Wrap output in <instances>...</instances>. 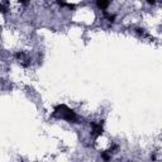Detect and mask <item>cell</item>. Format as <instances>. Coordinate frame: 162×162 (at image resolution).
I'll list each match as a JSON object with an SVG mask.
<instances>
[{
    "instance_id": "6da1fadb",
    "label": "cell",
    "mask_w": 162,
    "mask_h": 162,
    "mask_svg": "<svg viewBox=\"0 0 162 162\" xmlns=\"http://www.w3.org/2000/svg\"><path fill=\"white\" fill-rule=\"evenodd\" d=\"M55 114H60V117L63 118V119H66L67 122H75L76 119H77V117H76V114H75V111L71 110L70 108H67L66 105H58V106H56Z\"/></svg>"
},
{
    "instance_id": "7a4b0ae2",
    "label": "cell",
    "mask_w": 162,
    "mask_h": 162,
    "mask_svg": "<svg viewBox=\"0 0 162 162\" xmlns=\"http://www.w3.org/2000/svg\"><path fill=\"white\" fill-rule=\"evenodd\" d=\"M92 127V137H99V136H101L103 134V124L100 123V124H96V123H92L91 124Z\"/></svg>"
},
{
    "instance_id": "3957f363",
    "label": "cell",
    "mask_w": 162,
    "mask_h": 162,
    "mask_svg": "<svg viewBox=\"0 0 162 162\" xmlns=\"http://www.w3.org/2000/svg\"><path fill=\"white\" fill-rule=\"evenodd\" d=\"M109 4H110L109 0H96V5H98V8L101 10H105L106 8L109 6Z\"/></svg>"
},
{
    "instance_id": "277c9868",
    "label": "cell",
    "mask_w": 162,
    "mask_h": 162,
    "mask_svg": "<svg viewBox=\"0 0 162 162\" xmlns=\"http://www.w3.org/2000/svg\"><path fill=\"white\" fill-rule=\"evenodd\" d=\"M105 17L109 19L110 22H114V19H115V15H110V14H108V13H105Z\"/></svg>"
},
{
    "instance_id": "5b68a950",
    "label": "cell",
    "mask_w": 162,
    "mask_h": 162,
    "mask_svg": "<svg viewBox=\"0 0 162 162\" xmlns=\"http://www.w3.org/2000/svg\"><path fill=\"white\" fill-rule=\"evenodd\" d=\"M101 157H103V160H105V161H108L110 158L109 155H106V153H101Z\"/></svg>"
},
{
    "instance_id": "8992f818",
    "label": "cell",
    "mask_w": 162,
    "mask_h": 162,
    "mask_svg": "<svg viewBox=\"0 0 162 162\" xmlns=\"http://www.w3.org/2000/svg\"><path fill=\"white\" fill-rule=\"evenodd\" d=\"M147 1H148V4H152V5H153V4H155L156 1H155V0H147Z\"/></svg>"
},
{
    "instance_id": "52a82bcc",
    "label": "cell",
    "mask_w": 162,
    "mask_h": 162,
    "mask_svg": "<svg viewBox=\"0 0 162 162\" xmlns=\"http://www.w3.org/2000/svg\"><path fill=\"white\" fill-rule=\"evenodd\" d=\"M27 1H28V0H20V3H22V4H24V5L27 4Z\"/></svg>"
}]
</instances>
